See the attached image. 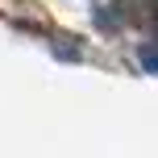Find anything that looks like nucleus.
I'll return each instance as SVG.
<instances>
[{
    "label": "nucleus",
    "mask_w": 158,
    "mask_h": 158,
    "mask_svg": "<svg viewBox=\"0 0 158 158\" xmlns=\"http://www.w3.org/2000/svg\"><path fill=\"white\" fill-rule=\"evenodd\" d=\"M50 46H54V54L63 58V63H79V42H71V38H54Z\"/></svg>",
    "instance_id": "obj_1"
},
{
    "label": "nucleus",
    "mask_w": 158,
    "mask_h": 158,
    "mask_svg": "<svg viewBox=\"0 0 158 158\" xmlns=\"http://www.w3.org/2000/svg\"><path fill=\"white\" fill-rule=\"evenodd\" d=\"M137 58H142V67H146L150 75H158V46H142V50H137Z\"/></svg>",
    "instance_id": "obj_2"
},
{
    "label": "nucleus",
    "mask_w": 158,
    "mask_h": 158,
    "mask_svg": "<svg viewBox=\"0 0 158 158\" xmlns=\"http://www.w3.org/2000/svg\"><path fill=\"white\" fill-rule=\"evenodd\" d=\"M96 21H100V29H121V13H117V8H100Z\"/></svg>",
    "instance_id": "obj_3"
}]
</instances>
